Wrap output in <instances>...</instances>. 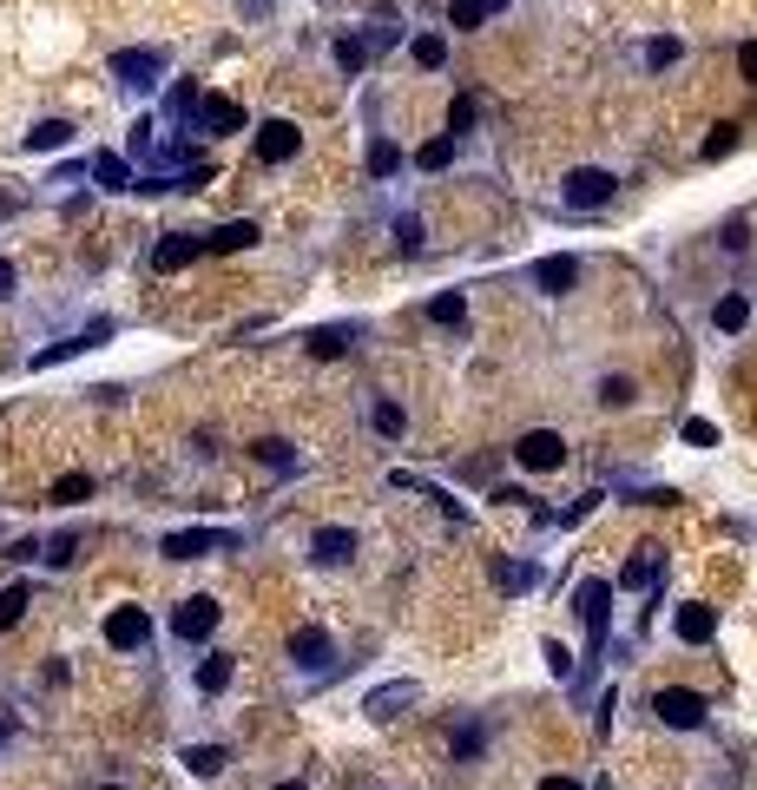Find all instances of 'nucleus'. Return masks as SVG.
<instances>
[{
    "mask_svg": "<svg viewBox=\"0 0 757 790\" xmlns=\"http://www.w3.org/2000/svg\"><path fill=\"white\" fill-rule=\"evenodd\" d=\"M514 461H521V468H534V474H547V468H560V461H567V442H560L553 428H527L521 442H514Z\"/></svg>",
    "mask_w": 757,
    "mask_h": 790,
    "instance_id": "39448f33",
    "label": "nucleus"
},
{
    "mask_svg": "<svg viewBox=\"0 0 757 790\" xmlns=\"http://www.w3.org/2000/svg\"><path fill=\"white\" fill-rule=\"evenodd\" d=\"M685 442H692V448H711V442H718V428H711V422H698V415H692V422H685Z\"/></svg>",
    "mask_w": 757,
    "mask_h": 790,
    "instance_id": "4c0bfd02",
    "label": "nucleus"
},
{
    "mask_svg": "<svg viewBox=\"0 0 757 790\" xmlns=\"http://www.w3.org/2000/svg\"><path fill=\"white\" fill-rule=\"evenodd\" d=\"M93 494V474H60L53 481V501H86Z\"/></svg>",
    "mask_w": 757,
    "mask_h": 790,
    "instance_id": "c756f323",
    "label": "nucleus"
},
{
    "mask_svg": "<svg viewBox=\"0 0 757 790\" xmlns=\"http://www.w3.org/2000/svg\"><path fill=\"white\" fill-rule=\"evenodd\" d=\"M573 606H580L586 632H593V659H600V652H606V613H613V580H586Z\"/></svg>",
    "mask_w": 757,
    "mask_h": 790,
    "instance_id": "20e7f679",
    "label": "nucleus"
},
{
    "mask_svg": "<svg viewBox=\"0 0 757 790\" xmlns=\"http://www.w3.org/2000/svg\"><path fill=\"white\" fill-rule=\"evenodd\" d=\"M185 764H191L198 777H218L231 758H224V744H191V751H185Z\"/></svg>",
    "mask_w": 757,
    "mask_h": 790,
    "instance_id": "b1692460",
    "label": "nucleus"
},
{
    "mask_svg": "<svg viewBox=\"0 0 757 790\" xmlns=\"http://www.w3.org/2000/svg\"><path fill=\"white\" fill-rule=\"evenodd\" d=\"M679 53H685V47H679V40H672V33H665V40H652V47H646V60H652V66H672V60H679Z\"/></svg>",
    "mask_w": 757,
    "mask_h": 790,
    "instance_id": "c9c22d12",
    "label": "nucleus"
},
{
    "mask_svg": "<svg viewBox=\"0 0 757 790\" xmlns=\"http://www.w3.org/2000/svg\"><path fill=\"white\" fill-rule=\"evenodd\" d=\"M501 586H507V593H527V586H534V567H521V560H501Z\"/></svg>",
    "mask_w": 757,
    "mask_h": 790,
    "instance_id": "473e14b6",
    "label": "nucleus"
},
{
    "mask_svg": "<svg viewBox=\"0 0 757 790\" xmlns=\"http://www.w3.org/2000/svg\"><path fill=\"white\" fill-rule=\"evenodd\" d=\"M481 7H501V0H481Z\"/></svg>",
    "mask_w": 757,
    "mask_h": 790,
    "instance_id": "09e8293b",
    "label": "nucleus"
},
{
    "mask_svg": "<svg viewBox=\"0 0 757 790\" xmlns=\"http://www.w3.org/2000/svg\"><path fill=\"white\" fill-rule=\"evenodd\" d=\"M402 428H409V415H402V402H376V435H402Z\"/></svg>",
    "mask_w": 757,
    "mask_h": 790,
    "instance_id": "cd10ccee",
    "label": "nucleus"
},
{
    "mask_svg": "<svg viewBox=\"0 0 757 790\" xmlns=\"http://www.w3.org/2000/svg\"><path fill=\"white\" fill-rule=\"evenodd\" d=\"M534 284L540 290H567L573 284V257H540V264H534Z\"/></svg>",
    "mask_w": 757,
    "mask_h": 790,
    "instance_id": "412c9836",
    "label": "nucleus"
},
{
    "mask_svg": "<svg viewBox=\"0 0 757 790\" xmlns=\"http://www.w3.org/2000/svg\"><path fill=\"white\" fill-rule=\"evenodd\" d=\"M7 738H14V725H7V718H0V744H7Z\"/></svg>",
    "mask_w": 757,
    "mask_h": 790,
    "instance_id": "de8ad7c7",
    "label": "nucleus"
},
{
    "mask_svg": "<svg viewBox=\"0 0 757 790\" xmlns=\"http://www.w3.org/2000/svg\"><path fill=\"white\" fill-rule=\"evenodd\" d=\"M270 7H277V0H237V14H244V20H270Z\"/></svg>",
    "mask_w": 757,
    "mask_h": 790,
    "instance_id": "37998d69",
    "label": "nucleus"
},
{
    "mask_svg": "<svg viewBox=\"0 0 757 790\" xmlns=\"http://www.w3.org/2000/svg\"><path fill=\"white\" fill-rule=\"evenodd\" d=\"M73 547H79V540H73V534H60V540H47V560H53V567H66V560H73Z\"/></svg>",
    "mask_w": 757,
    "mask_h": 790,
    "instance_id": "a19ab883",
    "label": "nucleus"
},
{
    "mask_svg": "<svg viewBox=\"0 0 757 790\" xmlns=\"http://www.w3.org/2000/svg\"><path fill=\"white\" fill-rule=\"evenodd\" d=\"M277 790H310V784H303V777H290V784H277Z\"/></svg>",
    "mask_w": 757,
    "mask_h": 790,
    "instance_id": "49530a36",
    "label": "nucleus"
},
{
    "mask_svg": "<svg viewBox=\"0 0 757 790\" xmlns=\"http://www.w3.org/2000/svg\"><path fill=\"white\" fill-rule=\"evenodd\" d=\"M172 632H178V639H211V632H218V600H205V593L185 600L172 613Z\"/></svg>",
    "mask_w": 757,
    "mask_h": 790,
    "instance_id": "6e6552de",
    "label": "nucleus"
},
{
    "mask_svg": "<svg viewBox=\"0 0 757 790\" xmlns=\"http://www.w3.org/2000/svg\"><path fill=\"white\" fill-rule=\"evenodd\" d=\"M606 198H613V172H600V165H580V172L560 178V205L573 211H600Z\"/></svg>",
    "mask_w": 757,
    "mask_h": 790,
    "instance_id": "f257e3e1",
    "label": "nucleus"
},
{
    "mask_svg": "<svg viewBox=\"0 0 757 790\" xmlns=\"http://www.w3.org/2000/svg\"><path fill=\"white\" fill-rule=\"evenodd\" d=\"M402 705H415V685H409V679H395V685H382V692H369V698H363L369 718H395Z\"/></svg>",
    "mask_w": 757,
    "mask_h": 790,
    "instance_id": "dca6fc26",
    "label": "nucleus"
},
{
    "mask_svg": "<svg viewBox=\"0 0 757 790\" xmlns=\"http://www.w3.org/2000/svg\"><path fill=\"white\" fill-rule=\"evenodd\" d=\"M99 790H119V784H99Z\"/></svg>",
    "mask_w": 757,
    "mask_h": 790,
    "instance_id": "8fccbe9b",
    "label": "nucleus"
},
{
    "mask_svg": "<svg viewBox=\"0 0 757 790\" xmlns=\"http://www.w3.org/2000/svg\"><path fill=\"white\" fill-rule=\"evenodd\" d=\"M652 711H659V725H672V731H698V725H705V698L685 692V685L652 692Z\"/></svg>",
    "mask_w": 757,
    "mask_h": 790,
    "instance_id": "f03ea898",
    "label": "nucleus"
},
{
    "mask_svg": "<svg viewBox=\"0 0 757 790\" xmlns=\"http://www.w3.org/2000/svg\"><path fill=\"white\" fill-rule=\"evenodd\" d=\"M481 20H488V7H481V0H455V7H448V27H455V33L481 27Z\"/></svg>",
    "mask_w": 757,
    "mask_h": 790,
    "instance_id": "bb28decb",
    "label": "nucleus"
},
{
    "mask_svg": "<svg viewBox=\"0 0 757 790\" xmlns=\"http://www.w3.org/2000/svg\"><path fill=\"white\" fill-rule=\"evenodd\" d=\"M428 316H435V323H461V316H468V303H461V290H455V297H435V303H428Z\"/></svg>",
    "mask_w": 757,
    "mask_h": 790,
    "instance_id": "72a5a7b5",
    "label": "nucleus"
},
{
    "mask_svg": "<svg viewBox=\"0 0 757 790\" xmlns=\"http://www.w3.org/2000/svg\"><path fill=\"white\" fill-rule=\"evenodd\" d=\"M415 66H422V73H442V66H448V40H442V33H415Z\"/></svg>",
    "mask_w": 757,
    "mask_h": 790,
    "instance_id": "6ab92c4d",
    "label": "nucleus"
},
{
    "mask_svg": "<svg viewBox=\"0 0 757 790\" xmlns=\"http://www.w3.org/2000/svg\"><path fill=\"white\" fill-rule=\"evenodd\" d=\"M0 297H14V264L0 257Z\"/></svg>",
    "mask_w": 757,
    "mask_h": 790,
    "instance_id": "c03bdc74",
    "label": "nucleus"
},
{
    "mask_svg": "<svg viewBox=\"0 0 757 790\" xmlns=\"http://www.w3.org/2000/svg\"><path fill=\"white\" fill-rule=\"evenodd\" d=\"M211 547H237L231 534H218V527H191V534H165V553L172 560H198V553H211Z\"/></svg>",
    "mask_w": 757,
    "mask_h": 790,
    "instance_id": "1a4fd4ad",
    "label": "nucleus"
},
{
    "mask_svg": "<svg viewBox=\"0 0 757 790\" xmlns=\"http://www.w3.org/2000/svg\"><path fill=\"white\" fill-rule=\"evenodd\" d=\"M448 158H455V139H448V132H442V139H428L422 152H415V165H422V172H442Z\"/></svg>",
    "mask_w": 757,
    "mask_h": 790,
    "instance_id": "a878e982",
    "label": "nucleus"
},
{
    "mask_svg": "<svg viewBox=\"0 0 757 790\" xmlns=\"http://www.w3.org/2000/svg\"><path fill=\"white\" fill-rule=\"evenodd\" d=\"M198 251H205L198 237L172 231V237H165V244H158V251H152V270H185V264H191V257H198Z\"/></svg>",
    "mask_w": 757,
    "mask_h": 790,
    "instance_id": "2eb2a0df",
    "label": "nucleus"
},
{
    "mask_svg": "<svg viewBox=\"0 0 757 790\" xmlns=\"http://www.w3.org/2000/svg\"><path fill=\"white\" fill-rule=\"evenodd\" d=\"M257 461H270V468H297V448L290 442H257Z\"/></svg>",
    "mask_w": 757,
    "mask_h": 790,
    "instance_id": "2f4dec72",
    "label": "nucleus"
},
{
    "mask_svg": "<svg viewBox=\"0 0 757 790\" xmlns=\"http://www.w3.org/2000/svg\"><path fill=\"white\" fill-rule=\"evenodd\" d=\"M20 613H27V586H0V632H7V626H20Z\"/></svg>",
    "mask_w": 757,
    "mask_h": 790,
    "instance_id": "393cba45",
    "label": "nucleus"
},
{
    "mask_svg": "<svg viewBox=\"0 0 757 790\" xmlns=\"http://www.w3.org/2000/svg\"><path fill=\"white\" fill-rule=\"evenodd\" d=\"M395 244H402V251H422V224L402 218V224H395Z\"/></svg>",
    "mask_w": 757,
    "mask_h": 790,
    "instance_id": "ea45409f",
    "label": "nucleus"
},
{
    "mask_svg": "<svg viewBox=\"0 0 757 790\" xmlns=\"http://www.w3.org/2000/svg\"><path fill=\"white\" fill-rule=\"evenodd\" d=\"M349 343H356V330H316V336H310V349H316V356H343Z\"/></svg>",
    "mask_w": 757,
    "mask_h": 790,
    "instance_id": "c85d7f7f",
    "label": "nucleus"
},
{
    "mask_svg": "<svg viewBox=\"0 0 757 790\" xmlns=\"http://www.w3.org/2000/svg\"><path fill=\"white\" fill-rule=\"evenodd\" d=\"M402 172V145L395 139H369V178H389Z\"/></svg>",
    "mask_w": 757,
    "mask_h": 790,
    "instance_id": "5701e85b",
    "label": "nucleus"
},
{
    "mask_svg": "<svg viewBox=\"0 0 757 790\" xmlns=\"http://www.w3.org/2000/svg\"><path fill=\"white\" fill-rule=\"evenodd\" d=\"M672 632H679L685 646H711V632H718V613H711V606H679V619H672Z\"/></svg>",
    "mask_w": 757,
    "mask_h": 790,
    "instance_id": "9d476101",
    "label": "nucleus"
},
{
    "mask_svg": "<svg viewBox=\"0 0 757 790\" xmlns=\"http://www.w3.org/2000/svg\"><path fill=\"white\" fill-rule=\"evenodd\" d=\"M231 672H237L231 652H211V659L198 665V692H224V685H231Z\"/></svg>",
    "mask_w": 757,
    "mask_h": 790,
    "instance_id": "aec40b11",
    "label": "nucleus"
},
{
    "mask_svg": "<svg viewBox=\"0 0 757 790\" xmlns=\"http://www.w3.org/2000/svg\"><path fill=\"white\" fill-rule=\"evenodd\" d=\"M310 553L323 560V567H343L349 553H356V534H349V527H316V534H310Z\"/></svg>",
    "mask_w": 757,
    "mask_h": 790,
    "instance_id": "9b49d317",
    "label": "nucleus"
},
{
    "mask_svg": "<svg viewBox=\"0 0 757 790\" xmlns=\"http://www.w3.org/2000/svg\"><path fill=\"white\" fill-rule=\"evenodd\" d=\"M659 567H665V553H659V547H639V553L626 560V573H619V586H626V593H639V586L659 580Z\"/></svg>",
    "mask_w": 757,
    "mask_h": 790,
    "instance_id": "ddd939ff",
    "label": "nucleus"
},
{
    "mask_svg": "<svg viewBox=\"0 0 757 790\" xmlns=\"http://www.w3.org/2000/svg\"><path fill=\"white\" fill-rule=\"evenodd\" d=\"M738 73L757 86V40H744V53H738Z\"/></svg>",
    "mask_w": 757,
    "mask_h": 790,
    "instance_id": "79ce46f5",
    "label": "nucleus"
},
{
    "mask_svg": "<svg viewBox=\"0 0 757 790\" xmlns=\"http://www.w3.org/2000/svg\"><path fill=\"white\" fill-rule=\"evenodd\" d=\"M600 402H632V382L626 376H606L600 382Z\"/></svg>",
    "mask_w": 757,
    "mask_h": 790,
    "instance_id": "58836bf2",
    "label": "nucleus"
},
{
    "mask_svg": "<svg viewBox=\"0 0 757 790\" xmlns=\"http://www.w3.org/2000/svg\"><path fill=\"white\" fill-rule=\"evenodd\" d=\"M66 139H73V126H66V119H40V126L27 132V145H33V152H60Z\"/></svg>",
    "mask_w": 757,
    "mask_h": 790,
    "instance_id": "4be33fe9",
    "label": "nucleus"
},
{
    "mask_svg": "<svg viewBox=\"0 0 757 790\" xmlns=\"http://www.w3.org/2000/svg\"><path fill=\"white\" fill-rule=\"evenodd\" d=\"M711 316H718V330H744V316H751V303H744V297H725V303H718Z\"/></svg>",
    "mask_w": 757,
    "mask_h": 790,
    "instance_id": "7c9ffc66",
    "label": "nucleus"
},
{
    "mask_svg": "<svg viewBox=\"0 0 757 790\" xmlns=\"http://www.w3.org/2000/svg\"><path fill=\"white\" fill-rule=\"evenodd\" d=\"M145 639H152V619H145V606H112V613H106V646L139 652Z\"/></svg>",
    "mask_w": 757,
    "mask_h": 790,
    "instance_id": "423d86ee",
    "label": "nucleus"
},
{
    "mask_svg": "<svg viewBox=\"0 0 757 790\" xmlns=\"http://www.w3.org/2000/svg\"><path fill=\"white\" fill-rule=\"evenodd\" d=\"M297 145H303V132L290 126V119H264V126H257V158H264V165H290Z\"/></svg>",
    "mask_w": 757,
    "mask_h": 790,
    "instance_id": "0eeeda50",
    "label": "nucleus"
},
{
    "mask_svg": "<svg viewBox=\"0 0 757 790\" xmlns=\"http://www.w3.org/2000/svg\"><path fill=\"white\" fill-rule=\"evenodd\" d=\"M93 178H99L106 191H132V165H126L119 152H99V158H93Z\"/></svg>",
    "mask_w": 757,
    "mask_h": 790,
    "instance_id": "a211bd4d",
    "label": "nucleus"
},
{
    "mask_svg": "<svg viewBox=\"0 0 757 790\" xmlns=\"http://www.w3.org/2000/svg\"><path fill=\"white\" fill-rule=\"evenodd\" d=\"M731 145H738V126H718V132H711V139H705V158H725Z\"/></svg>",
    "mask_w": 757,
    "mask_h": 790,
    "instance_id": "e433bc0d",
    "label": "nucleus"
},
{
    "mask_svg": "<svg viewBox=\"0 0 757 790\" xmlns=\"http://www.w3.org/2000/svg\"><path fill=\"white\" fill-rule=\"evenodd\" d=\"M158 73H165V53H158V47H126V53H112V79H119V86H132V93L158 86Z\"/></svg>",
    "mask_w": 757,
    "mask_h": 790,
    "instance_id": "7ed1b4c3",
    "label": "nucleus"
},
{
    "mask_svg": "<svg viewBox=\"0 0 757 790\" xmlns=\"http://www.w3.org/2000/svg\"><path fill=\"white\" fill-rule=\"evenodd\" d=\"M290 659L310 665V672H323V665H330V632H323V626H297V639H290Z\"/></svg>",
    "mask_w": 757,
    "mask_h": 790,
    "instance_id": "f8f14e48",
    "label": "nucleus"
},
{
    "mask_svg": "<svg viewBox=\"0 0 757 790\" xmlns=\"http://www.w3.org/2000/svg\"><path fill=\"white\" fill-rule=\"evenodd\" d=\"M540 790H580V784H573V777H547V784H540Z\"/></svg>",
    "mask_w": 757,
    "mask_h": 790,
    "instance_id": "a18cd8bd",
    "label": "nucleus"
},
{
    "mask_svg": "<svg viewBox=\"0 0 757 790\" xmlns=\"http://www.w3.org/2000/svg\"><path fill=\"white\" fill-rule=\"evenodd\" d=\"M336 66L343 73H363V40H336Z\"/></svg>",
    "mask_w": 757,
    "mask_h": 790,
    "instance_id": "f704fd0d",
    "label": "nucleus"
},
{
    "mask_svg": "<svg viewBox=\"0 0 757 790\" xmlns=\"http://www.w3.org/2000/svg\"><path fill=\"white\" fill-rule=\"evenodd\" d=\"M198 126L205 132H237L244 126V106H237V99H198Z\"/></svg>",
    "mask_w": 757,
    "mask_h": 790,
    "instance_id": "4468645a",
    "label": "nucleus"
},
{
    "mask_svg": "<svg viewBox=\"0 0 757 790\" xmlns=\"http://www.w3.org/2000/svg\"><path fill=\"white\" fill-rule=\"evenodd\" d=\"M257 244V224L251 218H231V224H218V231L205 237V251H251Z\"/></svg>",
    "mask_w": 757,
    "mask_h": 790,
    "instance_id": "f3484780",
    "label": "nucleus"
}]
</instances>
